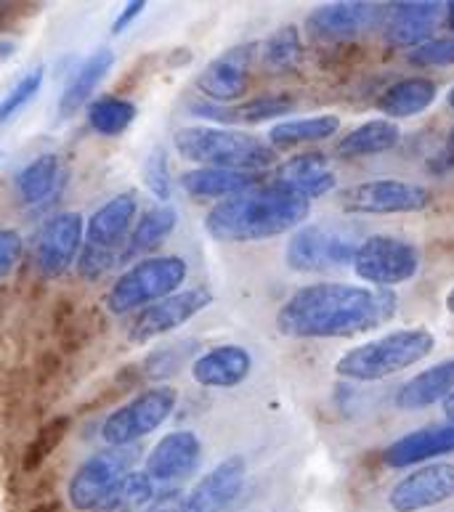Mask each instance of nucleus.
<instances>
[{"mask_svg":"<svg viewBox=\"0 0 454 512\" xmlns=\"http://www.w3.org/2000/svg\"><path fill=\"white\" fill-rule=\"evenodd\" d=\"M385 6L380 3H327L308 14V32L319 40H351L378 22H383Z\"/></svg>","mask_w":454,"mask_h":512,"instance_id":"dca6fc26","label":"nucleus"},{"mask_svg":"<svg viewBox=\"0 0 454 512\" xmlns=\"http://www.w3.org/2000/svg\"><path fill=\"white\" fill-rule=\"evenodd\" d=\"M181 157L200 162L202 168L258 173L274 165L277 152L266 141L229 128H181L173 136Z\"/></svg>","mask_w":454,"mask_h":512,"instance_id":"7ed1b4c3","label":"nucleus"},{"mask_svg":"<svg viewBox=\"0 0 454 512\" xmlns=\"http://www.w3.org/2000/svg\"><path fill=\"white\" fill-rule=\"evenodd\" d=\"M144 181H147L149 192L157 199H168L173 192V184H170V162L165 149H154L149 154L147 168H144Z\"/></svg>","mask_w":454,"mask_h":512,"instance_id":"ea45409f","label":"nucleus"},{"mask_svg":"<svg viewBox=\"0 0 454 512\" xmlns=\"http://www.w3.org/2000/svg\"><path fill=\"white\" fill-rule=\"evenodd\" d=\"M67 433H70V417H64L62 414V417L48 420L46 425L35 433V438H32L30 444H27V449L22 451L24 473H35L38 467H43V462L59 449V444L67 438Z\"/></svg>","mask_w":454,"mask_h":512,"instance_id":"473e14b6","label":"nucleus"},{"mask_svg":"<svg viewBox=\"0 0 454 512\" xmlns=\"http://www.w3.org/2000/svg\"><path fill=\"white\" fill-rule=\"evenodd\" d=\"M444 16L447 3H396L385 24V40L401 48L423 46Z\"/></svg>","mask_w":454,"mask_h":512,"instance_id":"a211bd4d","label":"nucleus"},{"mask_svg":"<svg viewBox=\"0 0 454 512\" xmlns=\"http://www.w3.org/2000/svg\"><path fill=\"white\" fill-rule=\"evenodd\" d=\"M303 59V43L301 32L293 24H287L282 30H277L266 43H263V64L271 72H287L295 69Z\"/></svg>","mask_w":454,"mask_h":512,"instance_id":"72a5a7b5","label":"nucleus"},{"mask_svg":"<svg viewBox=\"0 0 454 512\" xmlns=\"http://www.w3.org/2000/svg\"><path fill=\"white\" fill-rule=\"evenodd\" d=\"M157 494V483L147 473H131L117 486L99 512H141L152 505Z\"/></svg>","mask_w":454,"mask_h":512,"instance_id":"2f4dec72","label":"nucleus"},{"mask_svg":"<svg viewBox=\"0 0 454 512\" xmlns=\"http://www.w3.org/2000/svg\"><path fill=\"white\" fill-rule=\"evenodd\" d=\"M340 130V117L319 115L303 117V120H287L269 130L271 149H290V146L316 144L324 138H332Z\"/></svg>","mask_w":454,"mask_h":512,"instance_id":"c85d7f7f","label":"nucleus"},{"mask_svg":"<svg viewBox=\"0 0 454 512\" xmlns=\"http://www.w3.org/2000/svg\"><path fill=\"white\" fill-rule=\"evenodd\" d=\"M181 499H184V497H178V491H170V494H160V497L154 499L147 510H141V512H178V507H181Z\"/></svg>","mask_w":454,"mask_h":512,"instance_id":"c03bdc74","label":"nucleus"},{"mask_svg":"<svg viewBox=\"0 0 454 512\" xmlns=\"http://www.w3.org/2000/svg\"><path fill=\"white\" fill-rule=\"evenodd\" d=\"M247 462L245 457H226L210 473H205L194 483L192 491L181 499L178 512H224L234 505L239 491L245 486Z\"/></svg>","mask_w":454,"mask_h":512,"instance_id":"4468645a","label":"nucleus"},{"mask_svg":"<svg viewBox=\"0 0 454 512\" xmlns=\"http://www.w3.org/2000/svg\"><path fill=\"white\" fill-rule=\"evenodd\" d=\"M447 308L454 314V287H452V290H449V295H447Z\"/></svg>","mask_w":454,"mask_h":512,"instance_id":"de8ad7c7","label":"nucleus"},{"mask_svg":"<svg viewBox=\"0 0 454 512\" xmlns=\"http://www.w3.org/2000/svg\"><path fill=\"white\" fill-rule=\"evenodd\" d=\"M6 11L8 6H0V27H3V22H6Z\"/></svg>","mask_w":454,"mask_h":512,"instance_id":"09e8293b","label":"nucleus"},{"mask_svg":"<svg viewBox=\"0 0 454 512\" xmlns=\"http://www.w3.org/2000/svg\"><path fill=\"white\" fill-rule=\"evenodd\" d=\"M40 85H43V67H35L27 75H22V80L6 93V99L0 101V125L11 123L38 96Z\"/></svg>","mask_w":454,"mask_h":512,"instance_id":"e433bc0d","label":"nucleus"},{"mask_svg":"<svg viewBox=\"0 0 454 512\" xmlns=\"http://www.w3.org/2000/svg\"><path fill=\"white\" fill-rule=\"evenodd\" d=\"M64 162L59 154H40L16 173V194L27 207H46L59 197L64 186Z\"/></svg>","mask_w":454,"mask_h":512,"instance_id":"4be33fe9","label":"nucleus"},{"mask_svg":"<svg viewBox=\"0 0 454 512\" xmlns=\"http://www.w3.org/2000/svg\"><path fill=\"white\" fill-rule=\"evenodd\" d=\"M447 16L454 22V3H447Z\"/></svg>","mask_w":454,"mask_h":512,"instance_id":"8fccbe9b","label":"nucleus"},{"mask_svg":"<svg viewBox=\"0 0 454 512\" xmlns=\"http://www.w3.org/2000/svg\"><path fill=\"white\" fill-rule=\"evenodd\" d=\"M202 444L192 430H176L160 438L147 457V470L144 473L154 483L181 481L186 475H192L200 467Z\"/></svg>","mask_w":454,"mask_h":512,"instance_id":"f3484780","label":"nucleus"},{"mask_svg":"<svg viewBox=\"0 0 454 512\" xmlns=\"http://www.w3.org/2000/svg\"><path fill=\"white\" fill-rule=\"evenodd\" d=\"M178 404V390L160 385V388L144 390L128 404L109 414L101 425V438L109 446H136L144 436L154 433L162 422L168 420Z\"/></svg>","mask_w":454,"mask_h":512,"instance_id":"6e6552de","label":"nucleus"},{"mask_svg":"<svg viewBox=\"0 0 454 512\" xmlns=\"http://www.w3.org/2000/svg\"><path fill=\"white\" fill-rule=\"evenodd\" d=\"M359 237L351 226H330V223H311L295 231L287 242V266L301 274H324L335 268L354 266Z\"/></svg>","mask_w":454,"mask_h":512,"instance_id":"423d86ee","label":"nucleus"},{"mask_svg":"<svg viewBox=\"0 0 454 512\" xmlns=\"http://www.w3.org/2000/svg\"><path fill=\"white\" fill-rule=\"evenodd\" d=\"M311 215L306 197L282 186H255L218 202L205 218V231L218 242H261L298 229Z\"/></svg>","mask_w":454,"mask_h":512,"instance_id":"f03ea898","label":"nucleus"},{"mask_svg":"<svg viewBox=\"0 0 454 512\" xmlns=\"http://www.w3.org/2000/svg\"><path fill=\"white\" fill-rule=\"evenodd\" d=\"M144 8H147V3L144 0H133V3H128V6L120 11V16L115 19V27H112V32L115 35H120V32L128 30V24H133V19L139 14H144Z\"/></svg>","mask_w":454,"mask_h":512,"instance_id":"37998d69","label":"nucleus"},{"mask_svg":"<svg viewBox=\"0 0 454 512\" xmlns=\"http://www.w3.org/2000/svg\"><path fill=\"white\" fill-rule=\"evenodd\" d=\"M401 130L391 120H370V123L359 125L351 133L340 138L335 146V154L340 157H372V154H383L399 144Z\"/></svg>","mask_w":454,"mask_h":512,"instance_id":"cd10ccee","label":"nucleus"},{"mask_svg":"<svg viewBox=\"0 0 454 512\" xmlns=\"http://www.w3.org/2000/svg\"><path fill=\"white\" fill-rule=\"evenodd\" d=\"M444 412H447L449 422H454V393L447 398V401H444Z\"/></svg>","mask_w":454,"mask_h":512,"instance_id":"49530a36","label":"nucleus"},{"mask_svg":"<svg viewBox=\"0 0 454 512\" xmlns=\"http://www.w3.org/2000/svg\"><path fill=\"white\" fill-rule=\"evenodd\" d=\"M449 107L454 109V88H452V91H449Z\"/></svg>","mask_w":454,"mask_h":512,"instance_id":"3c124183","label":"nucleus"},{"mask_svg":"<svg viewBox=\"0 0 454 512\" xmlns=\"http://www.w3.org/2000/svg\"><path fill=\"white\" fill-rule=\"evenodd\" d=\"M431 189L409 181H364L343 192L340 205L346 213L354 215H391V213H417L431 205Z\"/></svg>","mask_w":454,"mask_h":512,"instance_id":"9d476101","label":"nucleus"},{"mask_svg":"<svg viewBox=\"0 0 454 512\" xmlns=\"http://www.w3.org/2000/svg\"><path fill=\"white\" fill-rule=\"evenodd\" d=\"M22 260V237L11 229H0V282L6 279Z\"/></svg>","mask_w":454,"mask_h":512,"instance_id":"a19ab883","label":"nucleus"},{"mask_svg":"<svg viewBox=\"0 0 454 512\" xmlns=\"http://www.w3.org/2000/svg\"><path fill=\"white\" fill-rule=\"evenodd\" d=\"M178 226V213L173 207L162 205V207H152L144 213L139 223H136V229L131 234V247L125 250V255L133 253H147V250H154V247H160L165 239L176 231Z\"/></svg>","mask_w":454,"mask_h":512,"instance_id":"c756f323","label":"nucleus"},{"mask_svg":"<svg viewBox=\"0 0 454 512\" xmlns=\"http://www.w3.org/2000/svg\"><path fill=\"white\" fill-rule=\"evenodd\" d=\"M186 274H189L186 260L178 258V255L141 260L112 284L104 303L115 316H123L128 311H136V308H149L170 298V295H176Z\"/></svg>","mask_w":454,"mask_h":512,"instance_id":"39448f33","label":"nucleus"},{"mask_svg":"<svg viewBox=\"0 0 454 512\" xmlns=\"http://www.w3.org/2000/svg\"><path fill=\"white\" fill-rule=\"evenodd\" d=\"M194 351H197V343L165 345V348L154 351L152 356L144 361L141 377H149V380H165V377L176 375L178 369L184 367L186 361L192 359Z\"/></svg>","mask_w":454,"mask_h":512,"instance_id":"f704fd0d","label":"nucleus"},{"mask_svg":"<svg viewBox=\"0 0 454 512\" xmlns=\"http://www.w3.org/2000/svg\"><path fill=\"white\" fill-rule=\"evenodd\" d=\"M454 451V422L449 425H431V428H420L409 436L393 441L385 449L383 459L385 465L391 467H412L428 459L444 457Z\"/></svg>","mask_w":454,"mask_h":512,"instance_id":"412c9836","label":"nucleus"},{"mask_svg":"<svg viewBox=\"0 0 454 512\" xmlns=\"http://www.w3.org/2000/svg\"><path fill=\"white\" fill-rule=\"evenodd\" d=\"M271 184L282 186L287 192L306 197L311 202V199L330 194L338 186V176H335L330 160L324 154L314 152L301 154V157H293L285 165H279Z\"/></svg>","mask_w":454,"mask_h":512,"instance_id":"6ab92c4d","label":"nucleus"},{"mask_svg":"<svg viewBox=\"0 0 454 512\" xmlns=\"http://www.w3.org/2000/svg\"><path fill=\"white\" fill-rule=\"evenodd\" d=\"M115 64V54H112V48H99V51H93L85 64L77 69V75L72 77V83L64 88L62 99H59V115L62 117H72L75 112L85 107V101L91 99L93 91L99 88L101 80L109 75V69Z\"/></svg>","mask_w":454,"mask_h":512,"instance_id":"bb28decb","label":"nucleus"},{"mask_svg":"<svg viewBox=\"0 0 454 512\" xmlns=\"http://www.w3.org/2000/svg\"><path fill=\"white\" fill-rule=\"evenodd\" d=\"M409 62L417 64V67H449V64H454V32L417 46L409 54Z\"/></svg>","mask_w":454,"mask_h":512,"instance_id":"4c0bfd02","label":"nucleus"},{"mask_svg":"<svg viewBox=\"0 0 454 512\" xmlns=\"http://www.w3.org/2000/svg\"><path fill=\"white\" fill-rule=\"evenodd\" d=\"M261 184L258 173H239V170H221V168H200L189 170L181 176V186L192 197H237L242 192H250Z\"/></svg>","mask_w":454,"mask_h":512,"instance_id":"a878e982","label":"nucleus"},{"mask_svg":"<svg viewBox=\"0 0 454 512\" xmlns=\"http://www.w3.org/2000/svg\"><path fill=\"white\" fill-rule=\"evenodd\" d=\"M399 300L388 290L362 284L319 282L298 290L279 308L277 329L287 337L327 340L354 337L383 327L396 316Z\"/></svg>","mask_w":454,"mask_h":512,"instance_id":"f257e3e1","label":"nucleus"},{"mask_svg":"<svg viewBox=\"0 0 454 512\" xmlns=\"http://www.w3.org/2000/svg\"><path fill=\"white\" fill-rule=\"evenodd\" d=\"M123 255L115 253V250H107V247H96V245H85V250L80 253V274L85 279H101V276H107L112 268L120 263Z\"/></svg>","mask_w":454,"mask_h":512,"instance_id":"58836bf2","label":"nucleus"},{"mask_svg":"<svg viewBox=\"0 0 454 512\" xmlns=\"http://www.w3.org/2000/svg\"><path fill=\"white\" fill-rule=\"evenodd\" d=\"M436 348V337L423 327L396 329L372 343H364L338 361V375L356 383H375L415 367Z\"/></svg>","mask_w":454,"mask_h":512,"instance_id":"20e7f679","label":"nucleus"},{"mask_svg":"<svg viewBox=\"0 0 454 512\" xmlns=\"http://www.w3.org/2000/svg\"><path fill=\"white\" fill-rule=\"evenodd\" d=\"M136 210H139V199L136 192L117 194L115 199H109L107 205H101L96 213L88 218V226H85V237H88V245L107 247V250H115L133 226V218H136Z\"/></svg>","mask_w":454,"mask_h":512,"instance_id":"5701e85b","label":"nucleus"},{"mask_svg":"<svg viewBox=\"0 0 454 512\" xmlns=\"http://www.w3.org/2000/svg\"><path fill=\"white\" fill-rule=\"evenodd\" d=\"M85 223L80 213H62L43 226L35 245V266L46 279H56L70 271L83 247Z\"/></svg>","mask_w":454,"mask_h":512,"instance_id":"9b49d317","label":"nucleus"},{"mask_svg":"<svg viewBox=\"0 0 454 512\" xmlns=\"http://www.w3.org/2000/svg\"><path fill=\"white\" fill-rule=\"evenodd\" d=\"M454 393V359L441 361L436 367L425 369L412 377L404 388L396 393V406L401 412H417L436 401H447Z\"/></svg>","mask_w":454,"mask_h":512,"instance_id":"b1692460","label":"nucleus"},{"mask_svg":"<svg viewBox=\"0 0 454 512\" xmlns=\"http://www.w3.org/2000/svg\"><path fill=\"white\" fill-rule=\"evenodd\" d=\"M213 303V292L210 290H186L176 292L170 298L144 308L131 327V343H149L154 337H162L186 324L189 319L200 314L202 308Z\"/></svg>","mask_w":454,"mask_h":512,"instance_id":"2eb2a0df","label":"nucleus"},{"mask_svg":"<svg viewBox=\"0 0 454 512\" xmlns=\"http://www.w3.org/2000/svg\"><path fill=\"white\" fill-rule=\"evenodd\" d=\"M354 271L364 282L378 287H396L409 282L420 271V250L409 239L393 234H375L367 237L356 250Z\"/></svg>","mask_w":454,"mask_h":512,"instance_id":"1a4fd4ad","label":"nucleus"},{"mask_svg":"<svg viewBox=\"0 0 454 512\" xmlns=\"http://www.w3.org/2000/svg\"><path fill=\"white\" fill-rule=\"evenodd\" d=\"M454 168V128L449 130L447 141L441 146V152L431 160L433 173H447V170Z\"/></svg>","mask_w":454,"mask_h":512,"instance_id":"79ce46f5","label":"nucleus"},{"mask_svg":"<svg viewBox=\"0 0 454 512\" xmlns=\"http://www.w3.org/2000/svg\"><path fill=\"white\" fill-rule=\"evenodd\" d=\"M136 120V104L120 96H101L88 107V125L99 136H120Z\"/></svg>","mask_w":454,"mask_h":512,"instance_id":"7c9ffc66","label":"nucleus"},{"mask_svg":"<svg viewBox=\"0 0 454 512\" xmlns=\"http://www.w3.org/2000/svg\"><path fill=\"white\" fill-rule=\"evenodd\" d=\"M255 56H258L255 43H242V46L229 48L202 69L200 77H197V88L208 99L221 101V104L242 99L247 93V85H250Z\"/></svg>","mask_w":454,"mask_h":512,"instance_id":"f8f14e48","label":"nucleus"},{"mask_svg":"<svg viewBox=\"0 0 454 512\" xmlns=\"http://www.w3.org/2000/svg\"><path fill=\"white\" fill-rule=\"evenodd\" d=\"M293 107L295 101L290 96H261V99H253L242 104V107L231 109L224 120H231V123H266L271 117L287 115Z\"/></svg>","mask_w":454,"mask_h":512,"instance_id":"c9c22d12","label":"nucleus"},{"mask_svg":"<svg viewBox=\"0 0 454 512\" xmlns=\"http://www.w3.org/2000/svg\"><path fill=\"white\" fill-rule=\"evenodd\" d=\"M16 51V43H11V40H3V43H0V62H3V59H8V56L14 54Z\"/></svg>","mask_w":454,"mask_h":512,"instance_id":"a18cd8bd","label":"nucleus"},{"mask_svg":"<svg viewBox=\"0 0 454 512\" xmlns=\"http://www.w3.org/2000/svg\"><path fill=\"white\" fill-rule=\"evenodd\" d=\"M253 356L242 345H218L192 361V377L202 388H234L245 383Z\"/></svg>","mask_w":454,"mask_h":512,"instance_id":"aec40b11","label":"nucleus"},{"mask_svg":"<svg viewBox=\"0 0 454 512\" xmlns=\"http://www.w3.org/2000/svg\"><path fill=\"white\" fill-rule=\"evenodd\" d=\"M436 93H439V85L433 83L431 77H407L383 91V96L378 99V109L391 120L415 117L431 107L436 101Z\"/></svg>","mask_w":454,"mask_h":512,"instance_id":"393cba45","label":"nucleus"},{"mask_svg":"<svg viewBox=\"0 0 454 512\" xmlns=\"http://www.w3.org/2000/svg\"><path fill=\"white\" fill-rule=\"evenodd\" d=\"M139 446H109L77 467L67 486V499L77 512H99L109 494L133 473Z\"/></svg>","mask_w":454,"mask_h":512,"instance_id":"0eeeda50","label":"nucleus"},{"mask_svg":"<svg viewBox=\"0 0 454 512\" xmlns=\"http://www.w3.org/2000/svg\"><path fill=\"white\" fill-rule=\"evenodd\" d=\"M454 497V465L436 462L404 475L388 494L393 512H420Z\"/></svg>","mask_w":454,"mask_h":512,"instance_id":"ddd939ff","label":"nucleus"}]
</instances>
